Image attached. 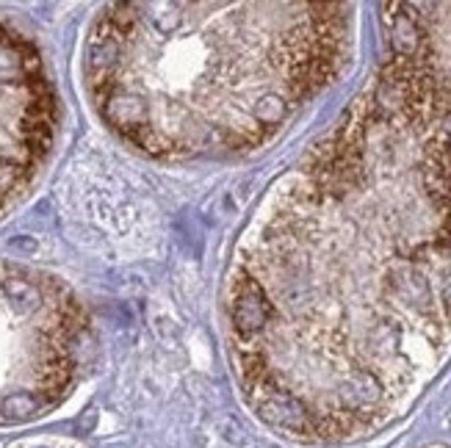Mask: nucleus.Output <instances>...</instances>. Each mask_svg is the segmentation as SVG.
<instances>
[{
    "mask_svg": "<svg viewBox=\"0 0 451 448\" xmlns=\"http://www.w3.org/2000/svg\"><path fill=\"white\" fill-rule=\"evenodd\" d=\"M86 313L58 280L0 263V424L50 410L86 351Z\"/></svg>",
    "mask_w": 451,
    "mask_h": 448,
    "instance_id": "nucleus-2",
    "label": "nucleus"
},
{
    "mask_svg": "<svg viewBox=\"0 0 451 448\" xmlns=\"http://www.w3.org/2000/svg\"><path fill=\"white\" fill-rule=\"evenodd\" d=\"M58 127V100L36 45L0 20V211L45 167Z\"/></svg>",
    "mask_w": 451,
    "mask_h": 448,
    "instance_id": "nucleus-3",
    "label": "nucleus"
},
{
    "mask_svg": "<svg viewBox=\"0 0 451 448\" xmlns=\"http://www.w3.org/2000/svg\"><path fill=\"white\" fill-rule=\"evenodd\" d=\"M346 6L113 3L83 72L103 122L155 158L263 144L327 86L346 53Z\"/></svg>",
    "mask_w": 451,
    "mask_h": 448,
    "instance_id": "nucleus-1",
    "label": "nucleus"
}]
</instances>
